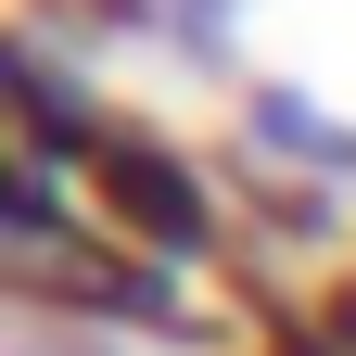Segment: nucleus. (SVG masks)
<instances>
[{
  "label": "nucleus",
  "instance_id": "1",
  "mask_svg": "<svg viewBox=\"0 0 356 356\" xmlns=\"http://www.w3.org/2000/svg\"><path fill=\"white\" fill-rule=\"evenodd\" d=\"M89 178H102L115 216H140L153 242H204V191H191V165H178V153L127 140V127H89Z\"/></svg>",
  "mask_w": 356,
  "mask_h": 356
},
{
  "label": "nucleus",
  "instance_id": "2",
  "mask_svg": "<svg viewBox=\"0 0 356 356\" xmlns=\"http://www.w3.org/2000/svg\"><path fill=\"white\" fill-rule=\"evenodd\" d=\"M343 331H356V305H343Z\"/></svg>",
  "mask_w": 356,
  "mask_h": 356
}]
</instances>
